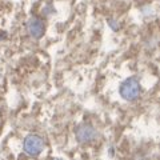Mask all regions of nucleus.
Instances as JSON below:
<instances>
[{
	"mask_svg": "<svg viewBox=\"0 0 160 160\" xmlns=\"http://www.w3.org/2000/svg\"><path fill=\"white\" fill-rule=\"evenodd\" d=\"M140 92H142V87H140V82L136 78H128L120 86V96L128 102L138 99Z\"/></svg>",
	"mask_w": 160,
	"mask_h": 160,
	"instance_id": "obj_1",
	"label": "nucleus"
},
{
	"mask_svg": "<svg viewBox=\"0 0 160 160\" xmlns=\"http://www.w3.org/2000/svg\"><path fill=\"white\" fill-rule=\"evenodd\" d=\"M43 148H44V140L39 135L32 133L24 139V151L29 156H38L43 151Z\"/></svg>",
	"mask_w": 160,
	"mask_h": 160,
	"instance_id": "obj_2",
	"label": "nucleus"
},
{
	"mask_svg": "<svg viewBox=\"0 0 160 160\" xmlns=\"http://www.w3.org/2000/svg\"><path fill=\"white\" fill-rule=\"evenodd\" d=\"M75 135H76V139L79 143H91L98 136L96 129L91 124H80Z\"/></svg>",
	"mask_w": 160,
	"mask_h": 160,
	"instance_id": "obj_3",
	"label": "nucleus"
},
{
	"mask_svg": "<svg viewBox=\"0 0 160 160\" xmlns=\"http://www.w3.org/2000/svg\"><path fill=\"white\" fill-rule=\"evenodd\" d=\"M44 23L39 18H31L27 22V31L35 39H40L44 35Z\"/></svg>",
	"mask_w": 160,
	"mask_h": 160,
	"instance_id": "obj_4",
	"label": "nucleus"
}]
</instances>
